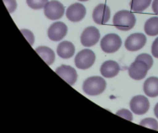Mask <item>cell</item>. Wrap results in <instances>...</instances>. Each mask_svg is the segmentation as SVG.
Returning a JSON list of instances; mask_svg holds the SVG:
<instances>
[{"instance_id": "29", "label": "cell", "mask_w": 158, "mask_h": 133, "mask_svg": "<svg viewBox=\"0 0 158 133\" xmlns=\"http://www.w3.org/2000/svg\"><path fill=\"white\" fill-rule=\"evenodd\" d=\"M79 1H81V2H85V1H88V0H79Z\"/></svg>"}, {"instance_id": "28", "label": "cell", "mask_w": 158, "mask_h": 133, "mask_svg": "<svg viewBox=\"0 0 158 133\" xmlns=\"http://www.w3.org/2000/svg\"><path fill=\"white\" fill-rule=\"evenodd\" d=\"M155 115H156V117L158 118V103L156 105V106H155Z\"/></svg>"}, {"instance_id": "18", "label": "cell", "mask_w": 158, "mask_h": 133, "mask_svg": "<svg viewBox=\"0 0 158 133\" xmlns=\"http://www.w3.org/2000/svg\"><path fill=\"white\" fill-rule=\"evenodd\" d=\"M144 31L150 36L158 35V17H152L144 24Z\"/></svg>"}, {"instance_id": "8", "label": "cell", "mask_w": 158, "mask_h": 133, "mask_svg": "<svg viewBox=\"0 0 158 133\" xmlns=\"http://www.w3.org/2000/svg\"><path fill=\"white\" fill-rule=\"evenodd\" d=\"M131 110L136 115H144L150 108V103L147 97L143 95H137L132 97L130 102Z\"/></svg>"}, {"instance_id": "23", "label": "cell", "mask_w": 158, "mask_h": 133, "mask_svg": "<svg viewBox=\"0 0 158 133\" xmlns=\"http://www.w3.org/2000/svg\"><path fill=\"white\" fill-rule=\"evenodd\" d=\"M116 115L118 116V117H121V118H125V119H127V120H129V121H133L132 114H131V112L130 110H128V109H120V110H118V111L116 113Z\"/></svg>"}, {"instance_id": "9", "label": "cell", "mask_w": 158, "mask_h": 133, "mask_svg": "<svg viewBox=\"0 0 158 133\" xmlns=\"http://www.w3.org/2000/svg\"><path fill=\"white\" fill-rule=\"evenodd\" d=\"M146 44V36L143 33L137 32L131 34L125 41V47L128 51L135 52L142 49Z\"/></svg>"}, {"instance_id": "22", "label": "cell", "mask_w": 158, "mask_h": 133, "mask_svg": "<svg viewBox=\"0 0 158 133\" xmlns=\"http://www.w3.org/2000/svg\"><path fill=\"white\" fill-rule=\"evenodd\" d=\"M136 59H138V60H143V62H145V63L148 65L149 69H151V68L153 67V64H154L153 57H152L150 55H148V54H141V55H139V56L136 57Z\"/></svg>"}, {"instance_id": "21", "label": "cell", "mask_w": 158, "mask_h": 133, "mask_svg": "<svg viewBox=\"0 0 158 133\" xmlns=\"http://www.w3.org/2000/svg\"><path fill=\"white\" fill-rule=\"evenodd\" d=\"M27 5L32 9H41L44 7L48 0H26Z\"/></svg>"}, {"instance_id": "4", "label": "cell", "mask_w": 158, "mask_h": 133, "mask_svg": "<svg viewBox=\"0 0 158 133\" xmlns=\"http://www.w3.org/2000/svg\"><path fill=\"white\" fill-rule=\"evenodd\" d=\"M122 44L121 38L116 33H108L101 40V48L105 53L112 54L117 52Z\"/></svg>"}, {"instance_id": "7", "label": "cell", "mask_w": 158, "mask_h": 133, "mask_svg": "<svg viewBox=\"0 0 158 133\" xmlns=\"http://www.w3.org/2000/svg\"><path fill=\"white\" fill-rule=\"evenodd\" d=\"M149 69H150L145 62H143V60L136 59L129 67V75L131 79L135 81H141L145 78Z\"/></svg>"}, {"instance_id": "26", "label": "cell", "mask_w": 158, "mask_h": 133, "mask_svg": "<svg viewBox=\"0 0 158 133\" xmlns=\"http://www.w3.org/2000/svg\"><path fill=\"white\" fill-rule=\"evenodd\" d=\"M152 54L155 57L158 58V37L154 41L152 44Z\"/></svg>"}, {"instance_id": "14", "label": "cell", "mask_w": 158, "mask_h": 133, "mask_svg": "<svg viewBox=\"0 0 158 133\" xmlns=\"http://www.w3.org/2000/svg\"><path fill=\"white\" fill-rule=\"evenodd\" d=\"M120 68L118 62L114 60H107L101 66L100 72L105 78H113L119 73Z\"/></svg>"}, {"instance_id": "15", "label": "cell", "mask_w": 158, "mask_h": 133, "mask_svg": "<svg viewBox=\"0 0 158 133\" xmlns=\"http://www.w3.org/2000/svg\"><path fill=\"white\" fill-rule=\"evenodd\" d=\"M57 55L63 58V59H68L74 56L75 54V46L71 42L69 41H64L61 42L56 49Z\"/></svg>"}, {"instance_id": "11", "label": "cell", "mask_w": 158, "mask_h": 133, "mask_svg": "<svg viewBox=\"0 0 158 133\" xmlns=\"http://www.w3.org/2000/svg\"><path fill=\"white\" fill-rule=\"evenodd\" d=\"M86 15V8L81 3H75L69 6L66 11V16L69 20L72 22H79Z\"/></svg>"}, {"instance_id": "5", "label": "cell", "mask_w": 158, "mask_h": 133, "mask_svg": "<svg viewBox=\"0 0 158 133\" xmlns=\"http://www.w3.org/2000/svg\"><path fill=\"white\" fill-rule=\"evenodd\" d=\"M44 11L47 19L51 20H56L63 17L65 12V7L61 2L53 0L47 2V4L44 7Z\"/></svg>"}, {"instance_id": "20", "label": "cell", "mask_w": 158, "mask_h": 133, "mask_svg": "<svg viewBox=\"0 0 158 133\" xmlns=\"http://www.w3.org/2000/svg\"><path fill=\"white\" fill-rule=\"evenodd\" d=\"M140 125L145 128H149L155 131H158V122L156 118H147L143 119L140 122Z\"/></svg>"}, {"instance_id": "19", "label": "cell", "mask_w": 158, "mask_h": 133, "mask_svg": "<svg viewBox=\"0 0 158 133\" xmlns=\"http://www.w3.org/2000/svg\"><path fill=\"white\" fill-rule=\"evenodd\" d=\"M151 3H152V0H131L130 6L133 12L142 13L147 7H149Z\"/></svg>"}, {"instance_id": "27", "label": "cell", "mask_w": 158, "mask_h": 133, "mask_svg": "<svg viewBox=\"0 0 158 133\" xmlns=\"http://www.w3.org/2000/svg\"><path fill=\"white\" fill-rule=\"evenodd\" d=\"M152 7H153L154 12L156 15H158V0H154V2L152 4Z\"/></svg>"}, {"instance_id": "25", "label": "cell", "mask_w": 158, "mask_h": 133, "mask_svg": "<svg viewBox=\"0 0 158 133\" xmlns=\"http://www.w3.org/2000/svg\"><path fill=\"white\" fill-rule=\"evenodd\" d=\"M21 31H22V33L26 36V39L29 41V43L32 45V44H33V42H34V37H33L32 32L30 31H28V30H22Z\"/></svg>"}, {"instance_id": "6", "label": "cell", "mask_w": 158, "mask_h": 133, "mask_svg": "<svg viewBox=\"0 0 158 133\" xmlns=\"http://www.w3.org/2000/svg\"><path fill=\"white\" fill-rule=\"evenodd\" d=\"M100 40V31L96 27H87L81 35V43L83 46L91 47L95 45Z\"/></svg>"}, {"instance_id": "16", "label": "cell", "mask_w": 158, "mask_h": 133, "mask_svg": "<svg viewBox=\"0 0 158 133\" xmlns=\"http://www.w3.org/2000/svg\"><path fill=\"white\" fill-rule=\"evenodd\" d=\"M144 94L149 97H157L158 96V78L150 77L148 78L143 84Z\"/></svg>"}, {"instance_id": "3", "label": "cell", "mask_w": 158, "mask_h": 133, "mask_svg": "<svg viewBox=\"0 0 158 133\" xmlns=\"http://www.w3.org/2000/svg\"><path fill=\"white\" fill-rule=\"evenodd\" d=\"M95 62V54L90 49H83L80 51L75 57L74 63L80 69H88Z\"/></svg>"}, {"instance_id": "1", "label": "cell", "mask_w": 158, "mask_h": 133, "mask_svg": "<svg viewBox=\"0 0 158 133\" xmlns=\"http://www.w3.org/2000/svg\"><path fill=\"white\" fill-rule=\"evenodd\" d=\"M136 24V18L129 10H120L113 18V25L119 31H130Z\"/></svg>"}, {"instance_id": "24", "label": "cell", "mask_w": 158, "mask_h": 133, "mask_svg": "<svg viewBox=\"0 0 158 133\" xmlns=\"http://www.w3.org/2000/svg\"><path fill=\"white\" fill-rule=\"evenodd\" d=\"M3 1H4V3H5V5H6V6L9 13H12V12L15 11V9L17 7L16 0H3Z\"/></svg>"}, {"instance_id": "13", "label": "cell", "mask_w": 158, "mask_h": 133, "mask_svg": "<svg viewBox=\"0 0 158 133\" xmlns=\"http://www.w3.org/2000/svg\"><path fill=\"white\" fill-rule=\"evenodd\" d=\"M56 74L61 77L66 82H68L69 85H74L78 80V73L76 69L70 66L67 65H61L56 69Z\"/></svg>"}, {"instance_id": "12", "label": "cell", "mask_w": 158, "mask_h": 133, "mask_svg": "<svg viewBox=\"0 0 158 133\" xmlns=\"http://www.w3.org/2000/svg\"><path fill=\"white\" fill-rule=\"evenodd\" d=\"M111 16L110 8L106 4H99L95 6L93 12V19L95 23L103 25L106 24Z\"/></svg>"}, {"instance_id": "17", "label": "cell", "mask_w": 158, "mask_h": 133, "mask_svg": "<svg viewBox=\"0 0 158 133\" xmlns=\"http://www.w3.org/2000/svg\"><path fill=\"white\" fill-rule=\"evenodd\" d=\"M35 51L47 65H52L54 63L56 55L51 48L47 46H39L35 49Z\"/></svg>"}, {"instance_id": "2", "label": "cell", "mask_w": 158, "mask_h": 133, "mask_svg": "<svg viewBox=\"0 0 158 133\" xmlns=\"http://www.w3.org/2000/svg\"><path fill=\"white\" fill-rule=\"evenodd\" d=\"M106 89V81L99 76H93L86 79L82 84L83 92L91 96H96L105 92Z\"/></svg>"}, {"instance_id": "10", "label": "cell", "mask_w": 158, "mask_h": 133, "mask_svg": "<svg viewBox=\"0 0 158 133\" xmlns=\"http://www.w3.org/2000/svg\"><path fill=\"white\" fill-rule=\"evenodd\" d=\"M68 32V27L64 22L57 21L54 22L48 29L47 35L50 40L54 42H58L62 40Z\"/></svg>"}]
</instances>
